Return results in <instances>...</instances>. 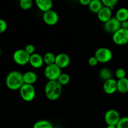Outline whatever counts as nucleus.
<instances>
[{"mask_svg":"<svg viewBox=\"0 0 128 128\" xmlns=\"http://www.w3.org/2000/svg\"><path fill=\"white\" fill-rule=\"evenodd\" d=\"M5 81L8 89L12 91L20 90L24 84L23 81V74L18 71H11L6 76Z\"/></svg>","mask_w":128,"mask_h":128,"instance_id":"1","label":"nucleus"},{"mask_svg":"<svg viewBox=\"0 0 128 128\" xmlns=\"http://www.w3.org/2000/svg\"><path fill=\"white\" fill-rule=\"evenodd\" d=\"M62 92V86L56 81H48L44 86V94L50 101H56Z\"/></svg>","mask_w":128,"mask_h":128,"instance_id":"2","label":"nucleus"},{"mask_svg":"<svg viewBox=\"0 0 128 128\" xmlns=\"http://www.w3.org/2000/svg\"><path fill=\"white\" fill-rule=\"evenodd\" d=\"M20 96L26 102L33 101L36 96V90L33 85L24 84L20 90Z\"/></svg>","mask_w":128,"mask_h":128,"instance_id":"3","label":"nucleus"},{"mask_svg":"<svg viewBox=\"0 0 128 128\" xmlns=\"http://www.w3.org/2000/svg\"><path fill=\"white\" fill-rule=\"evenodd\" d=\"M61 69L55 64L47 65L44 69V74L48 81H56L61 74Z\"/></svg>","mask_w":128,"mask_h":128,"instance_id":"4","label":"nucleus"},{"mask_svg":"<svg viewBox=\"0 0 128 128\" xmlns=\"http://www.w3.org/2000/svg\"><path fill=\"white\" fill-rule=\"evenodd\" d=\"M94 56L96 58L99 62L106 63L112 60V52L110 49L106 47H101L98 49L94 53Z\"/></svg>","mask_w":128,"mask_h":128,"instance_id":"5","label":"nucleus"},{"mask_svg":"<svg viewBox=\"0 0 128 128\" xmlns=\"http://www.w3.org/2000/svg\"><path fill=\"white\" fill-rule=\"evenodd\" d=\"M31 55L29 54L24 49L16 50L12 54V59L15 63L20 66H24L30 62Z\"/></svg>","mask_w":128,"mask_h":128,"instance_id":"6","label":"nucleus"},{"mask_svg":"<svg viewBox=\"0 0 128 128\" xmlns=\"http://www.w3.org/2000/svg\"><path fill=\"white\" fill-rule=\"evenodd\" d=\"M112 41L117 45H125L128 43V30L121 28L112 34Z\"/></svg>","mask_w":128,"mask_h":128,"instance_id":"7","label":"nucleus"},{"mask_svg":"<svg viewBox=\"0 0 128 128\" xmlns=\"http://www.w3.org/2000/svg\"><path fill=\"white\" fill-rule=\"evenodd\" d=\"M121 118L120 112L114 109L108 110L104 114V121L108 126H116Z\"/></svg>","mask_w":128,"mask_h":128,"instance_id":"8","label":"nucleus"},{"mask_svg":"<svg viewBox=\"0 0 128 128\" xmlns=\"http://www.w3.org/2000/svg\"><path fill=\"white\" fill-rule=\"evenodd\" d=\"M121 28V22L115 17H112L109 21L104 23V29L105 31L110 33H112V34Z\"/></svg>","mask_w":128,"mask_h":128,"instance_id":"9","label":"nucleus"},{"mask_svg":"<svg viewBox=\"0 0 128 128\" xmlns=\"http://www.w3.org/2000/svg\"><path fill=\"white\" fill-rule=\"evenodd\" d=\"M42 20L46 24L53 26L58 22L59 16L56 11L51 10L47 12H44Z\"/></svg>","mask_w":128,"mask_h":128,"instance_id":"10","label":"nucleus"},{"mask_svg":"<svg viewBox=\"0 0 128 128\" xmlns=\"http://www.w3.org/2000/svg\"><path fill=\"white\" fill-rule=\"evenodd\" d=\"M71 59L68 54L64 52L58 54L56 55L55 64L57 65L60 68H65L70 65Z\"/></svg>","mask_w":128,"mask_h":128,"instance_id":"11","label":"nucleus"},{"mask_svg":"<svg viewBox=\"0 0 128 128\" xmlns=\"http://www.w3.org/2000/svg\"><path fill=\"white\" fill-rule=\"evenodd\" d=\"M102 88L105 93L107 94H112L118 91L117 81L114 79L111 78L104 81Z\"/></svg>","mask_w":128,"mask_h":128,"instance_id":"12","label":"nucleus"},{"mask_svg":"<svg viewBox=\"0 0 128 128\" xmlns=\"http://www.w3.org/2000/svg\"><path fill=\"white\" fill-rule=\"evenodd\" d=\"M30 64L34 68H40L44 64L43 56L38 53H34L30 56Z\"/></svg>","mask_w":128,"mask_h":128,"instance_id":"13","label":"nucleus"},{"mask_svg":"<svg viewBox=\"0 0 128 128\" xmlns=\"http://www.w3.org/2000/svg\"><path fill=\"white\" fill-rule=\"evenodd\" d=\"M98 20L101 22L105 23L112 18V10L107 7L103 6L100 12L97 14Z\"/></svg>","mask_w":128,"mask_h":128,"instance_id":"14","label":"nucleus"},{"mask_svg":"<svg viewBox=\"0 0 128 128\" xmlns=\"http://www.w3.org/2000/svg\"><path fill=\"white\" fill-rule=\"evenodd\" d=\"M35 3L39 10L43 12L51 10L53 4V2L51 0H36Z\"/></svg>","mask_w":128,"mask_h":128,"instance_id":"15","label":"nucleus"},{"mask_svg":"<svg viewBox=\"0 0 128 128\" xmlns=\"http://www.w3.org/2000/svg\"><path fill=\"white\" fill-rule=\"evenodd\" d=\"M38 76L36 72L29 71L23 74V81L24 84L33 85L37 81Z\"/></svg>","mask_w":128,"mask_h":128,"instance_id":"16","label":"nucleus"},{"mask_svg":"<svg viewBox=\"0 0 128 128\" xmlns=\"http://www.w3.org/2000/svg\"><path fill=\"white\" fill-rule=\"evenodd\" d=\"M117 89L118 91L122 94L128 92V78H124L123 79L118 80Z\"/></svg>","mask_w":128,"mask_h":128,"instance_id":"17","label":"nucleus"},{"mask_svg":"<svg viewBox=\"0 0 128 128\" xmlns=\"http://www.w3.org/2000/svg\"><path fill=\"white\" fill-rule=\"evenodd\" d=\"M115 18L120 21L122 22L123 21L128 20V9L126 8H121L118 9L116 12Z\"/></svg>","mask_w":128,"mask_h":128,"instance_id":"18","label":"nucleus"},{"mask_svg":"<svg viewBox=\"0 0 128 128\" xmlns=\"http://www.w3.org/2000/svg\"><path fill=\"white\" fill-rule=\"evenodd\" d=\"M90 10L94 13H98L100 10L103 8L102 1L100 0H91L90 4L88 5Z\"/></svg>","mask_w":128,"mask_h":128,"instance_id":"19","label":"nucleus"},{"mask_svg":"<svg viewBox=\"0 0 128 128\" xmlns=\"http://www.w3.org/2000/svg\"><path fill=\"white\" fill-rule=\"evenodd\" d=\"M32 128H54V127L50 121L46 120H41L34 124Z\"/></svg>","mask_w":128,"mask_h":128,"instance_id":"20","label":"nucleus"},{"mask_svg":"<svg viewBox=\"0 0 128 128\" xmlns=\"http://www.w3.org/2000/svg\"><path fill=\"white\" fill-rule=\"evenodd\" d=\"M99 76L101 80L106 81L112 78V72L110 69L104 68L100 70V72H99Z\"/></svg>","mask_w":128,"mask_h":128,"instance_id":"21","label":"nucleus"},{"mask_svg":"<svg viewBox=\"0 0 128 128\" xmlns=\"http://www.w3.org/2000/svg\"><path fill=\"white\" fill-rule=\"evenodd\" d=\"M56 55L52 52H47L43 56V60L44 64L47 65L52 64L55 63Z\"/></svg>","mask_w":128,"mask_h":128,"instance_id":"22","label":"nucleus"},{"mask_svg":"<svg viewBox=\"0 0 128 128\" xmlns=\"http://www.w3.org/2000/svg\"><path fill=\"white\" fill-rule=\"evenodd\" d=\"M57 81L60 82V84L62 86L68 84L70 81V75L67 73H61Z\"/></svg>","mask_w":128,"mask_h":128,"instance_id":"23","label":"nucleus"},{"mask_svg":"<svg viewBox=\"0 0 128 128\" xmlns=\"http://www.w3.org/2000/svg\"><path fill=\"white\" fill-rule=\"evenodd\" d=\"M20 6L22 10H30L32 6V0H21L20 1Z\"/></svg>","mask_w":128,"mask_h":128,"instance_id":"24","label":"nucleus"},{"mask_svg":"<svg viewBox=\"0 0 128 128\" xmlns=\"http://www.w3.org/2000/svg\"><path fill=\"white\" fill-rule=\"evenodd\" d=\"M118 2V0H102V1L103 6L105 7L109 8L111 10H112L114 8Z\"/></svg>","mask_w":128,"mask_h":128,"instance_id":"25","label":"nucleus"},{"mask_svg":"<svg viewBox=\"0 0 128 128\" xmlns=\"http://www.w3.org/2000/svg\"><path fill=\"white\" fill-rule=\"evenodd\" d=\"M117 128H128V116L121 118L118 124Z\"/></svg>","mask_w":128,"mask_h":128,"instance_id":"26","label":"nucleus"},{"mask_svg":"<svg viewBox=\"0 0 128 128\" xmlns=\"http://www.w3.org/2000/svg\"><path fill=\"white\" fill-rule=\"evenodd\" d=\"M115 75H116V78L118 80H121V79H123L124 78H126V72L124 69L120 68H118L116 70Z\"/></svg>","mask_w":128,"mask_h":128,"instance_id":"27","label":"nucleus"},{"mask_svg":"<svg viewBox=\"0 0 128 128\" xmlns=\"http://www.w3.org/2000/svg\"><path fill=\"white\" fill-rule=\"evenodd\" d=\"M8 28V24L5 20L0 19V34L3 33Z\"/></svg>","mask_w":128,"mask_h":128,"instance_id":"28","label":"nucleus"},{"mask_svg":"<svg viewBox=\"0 0 128 128\" xmlns=\"http://www.w3.org/2000/svg\"><path fill=\"white\" fill-rule=\"evenodd\" d=\"M24 50L30 55H31L32 54L35 53V47L33 44H29L26 45Z\"/></svg>","mask_w":128,"mask_h":128,"instance_id":"29","label":"nucleus"},{"mask_svg":"<svg viewBox=\"0 0 128 128\" xmlns=\"http://www.w3.org/2000/svg\"><path fill=\"white\" fill-rule=\"evenodd\" d=\"M98 61L94 56H91L88 60V64L91 66H96L98 64Z\"/></svg>","mask_w":128,"mask_h":128,"instance_id":"30","label":"nucleus"},{"mask_svg":"<svg viewBox=\"0 0 128 128\" xmlns=\"http://www.w3.org/2000/svg\"><path fill=\"white\" fill-rule=\"evenodd\" d=\"M91 0H80V2L84 6H88L90 4Z\"/></svg>","mask_w":128,"mask_h":128,"instance_id":"31","label":"nucleus"},{"mask_svg":"<svg viewBox=\"0 0 128 128\" xmlns=\"http://www.w3.org/2000/svg\"><path fill=\"white\" fill-rule=\"evenodd\" d=\"M121 26L122 28L127 29V30H128V21H125L121 22Z\"/></svg>","mask_w":128,"mask_h":128,"instance_id":"32","label":"nucleus"},{"mask_svg":"<svg viewBox=\"0 0 128 128\" xmlns=\"http://www.w3.org/2000/svg\"><path fill=\"white\" fill-rule=\"evenodd\" d=\"M106 128H117L116 126H107Z\"/></svg>","mask_w":128,"mask_h":128,"instance_id":"33","label":"nucleus"},{"mask_svg":"<svg viewBox=\"0 0 128 128\" xmlns=\"http://www.w3.org/2000/svg\"><path fill=\"white\" fill-rule=\"evenodd\" d=\"M1 48H0V56H1Z\"/></svg>","mask_w":128,"mask_h":128,"instance_id":"34","label":"nucleus"},{"mask_svg":"<svg viewBox=\"0 0 128 128\" xmlns=\"http://www.w3.org/2000/svg\"></svg>","mask_w":128,"mask_h":128,"instance_id":"35","label":"nucleus"}]
</instances>
